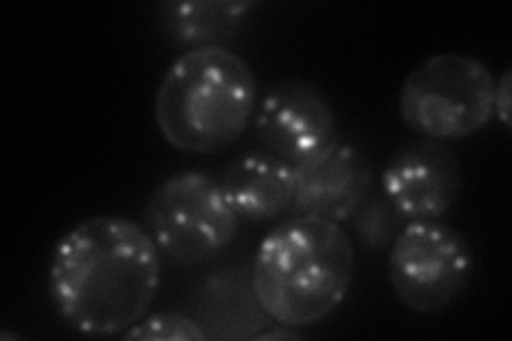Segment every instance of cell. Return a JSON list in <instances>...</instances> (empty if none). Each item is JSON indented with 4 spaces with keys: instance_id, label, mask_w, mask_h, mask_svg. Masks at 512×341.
<instances>
[{
    "instance_id": "cell-1",
    "label": "cell",
    "mask_w": 512,
    "mask_h": 341,
    "mask_svg": "<svg viewBox=\"0 0 512 341\" xmlns=\"http://www.w3.org/2000/svg\"><path fill=\"white\" fill-rule=\"evenodd\" d=\"M160 280L163 254L141 224L92 216L58 239L47 290L69 329L88 337H120L148 316Z\"/></svg>"
},
{
    "instance_id": "cell-2",
    "label": "cell",
    "mask_w": 512,
    "mask_h": 341,
    "mask_svg": "<svg viewBox=\"0 0 512 341\" xmlns=\"http://www.w3.org/2000/svg\"><path fill=\"white\" fill-rule=\"evenodd\" d=\"M355 278V246L340 222L295 214L259 243L250 265L254 297L282 327L329 318Z\"/></svg>"
},
{
    "instance_id": "cell-3",
    "label": "cell",
    "mask_w": 512,
    "mask_h": 341,
    "mask_svg": "<svg viewBox=\"0 0 512 341\" xmlns=\"http://www.w3.org/2000/svg\"><path fill=\"white\" fill-rule=\"evenodd\" d=\"M256 75L229 47H197L171 62L154 96V122L173 150L214 154L244 135L256 111Z\"/></svg>"
},
{
    "instance_id": "cell-4",
    "label": "cell",
    "mask_w": 512,
    "mask_h": 341,
    "mask_svg": "<svg viewBox=\"0 0 512 341\" xmlns=\"http://www.w3.org/2000/svg\"><path fill=\"white\" fill-rule=\"evenodd\" d=\"M493 92L495 77L483 60L442 52L406 75L397 99L399 118L423 139L463 141L493 120Z\"/></svg>"
},
{
    "instance_id": "cell-5",
    "label": "cell",
    "mask_w": 512,
    "mask_h": 341,
    "mask_svg": "<svg viewBox=\"0 0 512 341\" xmlns=\"http://www.w3.org/2000/svg\"><path fill=\"white\" fill-rule=\"evenodd\" d=\"M239 222L220 180L205 171L167 177L143 209V229L175 267H201L227 252Z\"/></svg>"
},
{
    "instance_id": "cell-6",
    "label": "cell",
    "mask_w": 512,
    "mask_h": 341,
    "mask_svg": "<svg viewBox=\"0 0 512 341\" xmlns=\"http://www.w3.org/2000/svg\"><path fill=\"white\" fill-rule=\"evenodd\" d=\"M468 239L440 220L406 222L389 248V284L414 314H438L468 288L474 273Z\"/></svg>"
},
{
    "instance_id": "cell-7",
    "label": "cell",
    "mask_w": 512,
    "mask_h": 341,
    "mask_svg": "<svg viewBox=\"0 0 512 341\" xmlns=\"http://www.w3.org/2000/svg\"><path fill=\"white\" fill-rule=\"evenodd\" d=\"M256 137L265 152L299 167L338 137L327 94L308 79H282L256 109Z\"/></svg>"
},
{
    "instance_id": "cell-8",
    "label": "cell",
    "mask_w": 512,
    "mask_h": 341,
    "mask_svg": "<svg viewBox=\"0 0 512 341\" xmlns=\"http://www.w3.org/2000/svg\"><path fill=\"white\" fill-rule=\"evenodd\" d=\"M463 188L461 160L448 143L416 139L399 148L380 175V190L408 222L440 220Z\"/></svg>"
},
{
    "instance_id": "cell-9",
    "label": "cell",
    "mask_w": 512,
    "mask_h": 341,
    "mask_svg": "<svg viewBox=\"0 0 512 341\" xmlns=\"http://www.w3.org/2000/svg\"><path fill=\"white\" fill-rule=\"evenodd\" d=\"M295 169V214L331 222H346L355 214L374 182L370 160L342 137Z\"/></svg>"
},
{
    "instance_id": "cell-10",
    "label": "cell",
    "mask_w": 512,
    "mask_h": 341,
    "mask_svg": "<svg viewBox=\"0 0 512 341\" xmlns=\"http://www.w3.org/2000/svg\"><path fill=\"white\" fill-rule=\"evenodd\" d=\"M220 186L239 220L267 222L293 209L297 169L265 150L248 152L231 162Z\"/></svg>"
},
{
    "instance_id": "cell-11",
    "label": "cell",
    "mask_w": 512,
    "mask_h": 341,
    "mask_svg": "<svg viewBox=\"0 0 512 341\" xmlns=\"http://www.w3.org/2000/svg\"><path fill=\"white\" fill-rule=\"evenodd\" d=\"M254 9L248 0H184L160 5L158 18L171 41L197 50L233 41Z\"/></svg>"
},
{
    "instance_id": "cell-12",
    "label": "cell",
    "mask_w": 512,
    "mask_h": 341,
    "mask_svg": "<svg viewBox=\"0 0 512 341\" xmlns=\"http://www.w3.org/2000/svg\"><path fill=\"white\" fill-rule=\"evenodd\" d=\"M352 231L370 252L391 248V243L408 222L395 205L384 197L382 190H370L350 218Z\"/></svg>"
},
{
    "instance_id": "cell-13",
    "label": "cell",
    "mask_w": 512,
    "mask_h": 341,
    "mask_svg": "<svg viewBox=\"0 0 512 341\" xmlns=\"http://www.w3.org/2000/svg\"><path fill=\"white\" fill-rule=\"evenodd\" d=\"M131 341H205L210 339L199 320L182 312H158L143 316L131 329L120 335Z\"/></svg>"
},
{
    "instance_id": "cell-14",
    "label": "cell",
    "mask_w": 512,
    "mask_h": 341,
    "mask_svg": "<svg viewBox=\"0 0 512 341\" xmlns=\"http://www.w3.org/2000/svg\"><path fill=\"white\" fill-rule=\"evenodd\" d=\"M510 107H512V73L506 69L498 79H495L493 92V118L498 120L506 131H510Z\"/></svg>"
},
{
    "instance_id": "cell-15",
    "label": "cell",
    "mask_w": 512,
    "mask_h": 341,
    "mask_svg": "<svg viewBox=\"0 0 512 341\" xmlns=\"http://www.w3.org/2000/svg\"><path fill=\"white\" fill-rule=\"evenodd\" d=\"M254 339H284V341H291V339H301V335L297 333V329H291V327H282V324H276L274 329H263L259 335H256Z\"/></svg>"
}]
</instances>
